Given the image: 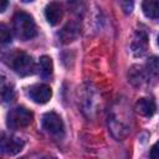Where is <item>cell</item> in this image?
Wrapping results in <instances>:
<instances>
[{"mask_svg": "<svg viewBox=\"0 0 159 159\" xmlns=\"http://www.w3.org/2000/svg\"><path fill=\"white\" fill-rule=\"evenodd\" d=\"M25 142L19 138L6 133L0 134V152L6 155H16L22 150Z\"/></svg>", "mask_w": 159, "mask_h": 159, "instance_id": "cell-5", "label": "cell"}, {"mask_svg": "<svg viewBox=\"0 0 159 159\" xmlns=\"http://www.w3.org/2000/svg\"><path fill=\"white\" fill-rule=\"evenodd\" d=\"M122 6H123V10L128 14V12H130V11H132V9H133V2H132V1H130V2H129V1H127V2H123V4H122Z\"/></svg>", "mask_w": 159, "mask_h": 159, "instance_id": "cell-17", "label": "cell"}, {"mask_svg": "<svg viewBox=\"0 0 159 159\" xmlns=\"http://www.w3.org/2000/svg\"><path fill=\"white\" fill-rule=\"evenodd\" d=\"M42 127L43 129L56 137H60L63 134L65 127H63V122L61 119V117L55 113V112H47L43 114L42 117Z\"/></svg>", "mask_w": 159, "mask_h": 159, "instance_id": "cell-6", "label": "cell"}, {"mask_svg": "<svg viewBox=\"0 0 159 159\" xmlns=\"http://www.w3.org/2000/svg\"><path fill=\"white\" fill-rule=\"evenodd\" d=\"M39 71H40L41 77H43V78L51 77L52 71H53V65H52V60H51L48 56H42V57L40 58V62H39Z\"/></svg>", "mask_w": 159, "mask_h": 159, "instance_id": "cell-11", "label": "cell"}, {"mask_svg": "<svg viewBox=\"0 0 159 159\" xmlns=\"http://www.w3.org/2000/svg\"><path fill=\"white\" fill-rule=\"evenodd\" d=\"M129 80L134 86H142L145 82V71L139 66L132 67L129 72Z\"/></svg>", "mask_w": 159, "mask_h": 159, "instance_id": "cell-12", "label": "cell"}, {"mask_svg": "<svg viewBox=\"0 0 159 159\" xmlns=\"http://www.w3.org/2000/svg\"><path fill=\"white\" fill-rule=\"evenodd\" d=\"M29 96L30 98L39 104H45L47 103L51 97H52V89L50 86L43 84V83H39V84H34L29 88Z\"/></svg>", "mask_w": 159, "mask_h": 159, "instance_id": "cell-7", "label": "cell"}, {"mask_svg": "<svg viewBox=\"0 0 159 159\" xmlns=\"http://www.w3.org/2000/svg\"><path fill=\"white\" fill-rule=\"evenodd\" d=\"M7 6H9V2H7V1H5V0H0V12L5 11Z\"/></svg>", "mask_w": 159, "mask_h": 159, "instance_id": "cell-18", "label": "cell"}, {"mask_svg": "<svg viewBox=\"0 0 159 159\" xmlns=\"http://www.w3.org/2000/svg\"><path fill=\"white\" fill-rule=\"evenodd\" d=\"M135 109L139 114L144 117H152L155 113L157 106H155L154 99L152 98H140L135 104Z\"/></svg>", "mask_w": 159, "mask_h": 159, "instance_id": "cell-10", "label": "cell"}, {"mask_svg": "<svg viewBox=\"0 0 159 159\" xmlns=\"http://www.w3.org/2000/svg\"><path fill=\"white\" fill-rule=\"evenodd\" d=\"M45 16H46L47 22L50 25L55 26V25L60 24V21L62 20L63 10L58 2H50L45 7Z\"/></svg>", "mask_w": 159, "mask_h": 159, "instance_id": "cell-9", "label": "cell"}, {"mask_svg": "<svg viewBox=\"0 0 159 159\" xmlns=\"http://www.w3.org/2000/svg\"><path fill=\"white\" fill-rule=\"evenodd\" d=\"M10 66L17 75H20L22 77L30 76L35 71V62H34L32 57L25 52H15L11 56Z\"/></svg>", "mask_w": 159, "mask_h": 159, "instance_id": "cell-4", "label": "cell"}, {"mask_svg": "<svg viewBox=\"0 0 159 159\" xmlns=\"http://www.w3.org/2000/svg\"><path fill=\"white\" fill-rule=\"evenodd\" d=\"M129 119H130V114H128L127 109L123 108L120 104H119V108L112 109L111 116L108 117V125H109L111 133L118 140L124 139L129 134L130 132Z\"/></svg>", "mask_w": 159, "mask_h": 159, "instance_id": "cell-1", "label": "cell"}, {"mask_svg": "<svg viewBox=\"0 0 159 159\" xmlns=\"http://www.w3.org/2000/svg\"><path fill=\"white\" fill-rule=\"evenodd\" d=\"M43 159H57V158H55V157H46V158H43Z\"/></svg>", "mask_w": 159, "mask_h": 159, "instance_id": "cell-19", "label": "cell"}, {"mask_svg": "<svg viewBox=\"0 0 159 159\" xmlns=\"http://www.w3.org/2000/svg\"><path fill=\"white\" fill-rule=\"evenodd\" d=\"M158 1H144L142 4V9H143V12L147 17L149 19H158Z\"/></svg>", "mask_w": 159, "mask_h": 159, "instance_id": "cell-13", "label": "cell"}, {"mask_svg": "<svg viewBox=\"0 0 159 159\" xmlns=\"http://www.w3.org/2000/svg\"><path fill=\"white\" fill-rule=\"evenodd\" d=\"M34 114L25 107H15L6 116V124L10 129H21L32 123Z\"/></svg>", "mask_w": 159, "mask_h": 159, "instance_id": "cell-3", "label": "cell"}, {"mask_svg": "<svg viewBox=\"0 0 159 159\" xmlns=\"http://www.w3.org/2000/svg\"><path fill=\"white\" fill-rule=\"evenodd\" d=\"M130 48L134 56H143L148 48V37L143 30H137L134 34L133 41L130 43Z\"/></svg>", "mask_w": 159, "mask_h": 159, "instance_id": "cell-8", "label": "cell"}, {"mask_svg": "<svg viewBox=\"0 0 159 159\" xmlns=\"http://www.w3.org/2000/svg\"><path fill=\"white\" fill-rule=\"evenodd\" d=\"M157 147H158L157 143L152 145L150 152H149V158H150V159H159V158H158V149H157Z\"/></svg>", "mask_w": 159, "mask_h": 159, "instance_id": "cell-16", "label": "cell"}, {"mask_svg": "<svg viewBox=\"0 0 159 159\" xmlns=\"http://www.w3.org/2000/svg\"><path fill=\"white\" fill-rule=\"evenodd\" d=\"M11 41V31L10 29L0 22V43H9Z\"/></svg>", "mask_w": 159, "mask_h": 159, "instance_id": "cell-14", "label": "cell"}, {"mask_svg": "<svg viewBox=\"0 0 159 159\" xmlns=\"http://www.w3.org/2000/svg\"><path fill=\"white\" fill-rule=\"evenodd\" d=\"M14 30L16 36L24 41L34 39L37 34L36 24L32 16L24 11H20L14 16Z\"/></svg>", "mask_w": 159, "mask_h": 159, "instance_id": "cell-2", "label": "cell"}, {"mask_svg": "<svg viewBox=\"0 0 159 159\" xmlns=\"http://www.w3.org/2000/svg\"><path fill=\"white\" fill-rule=\"evenodd\" d=\"M148 73L153 75L154 77L158 73V60L157 57H150L148 61Z\"/></svg>", "mask_w": 159, "mask_h": 159, "instance_id": "cell-15", "label": "cell"}]
</instances>
